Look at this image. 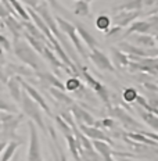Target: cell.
Returning a JSON list of instances; mask_svg holds the SVG:
<instances>
[{"mask_svg":"<svg viewBox=\"0 0 158 161\" xmlns=\"http://www.w3.org/2000/svg\"><path fill=\"white\" fill-rule=\"evenodd\" d=\"M71 108H69V111H71L74 119H75V124H83V125H95V117L92 115L85 108H80L79 104H75V103H72Z\"/></svg>","mask_w":158,"mask_h":161,"instance_id":"7c38bea8","label":"cell"},{"mask_svg":"<svg viewBox=\"0 0 158 161\" xmlns=\"http://www.w3.org/2000/svg\"><path fill=\"white\" fill-rule=\"evenodd\" d=\"M80 161H103L101 157L96 153V150H83L79 149Z\"/></svg>","mask_w":158,"mask_h":161,"instance_id":"83f0119b","label":"cell"},{"mask_svg":"<svg viewBox=\"0 0 158 161\" xmlns=\"http://www.w3.org/2000/svg\"><path fill=\"white\" fill-rule=\"evenodd\" d=\"M137 90L132 88V86H129V88H126L125 90H123V93H122V99L125 100L126 103H134V100H136V97H137Z\"/></svg>","mask_w":158,"mask_h":161,"instance_id":"4dcf8cb0","label":"cell"},{"mask_svg":"<svg viewBox=\"0 0 158 161\" xmlns=\"http://www.w3.org/2000/svg\"><path fill=\"white\" fill-rule=\"evenodd\" d=\"M6 86H7V89H8L10 96H11L17 103H19V100H21L22 89H21V85H19L18 79H17L15 76H11V78H8V80L6 82Z\"/></svg>","mask_w":158,"mask_h":161,"instance_id":"ffe728a7","label":"cell"},{"mask_svg":"<svg viewBox=\"0 0 158 161\" xmlns=\"http://www.w3.org/2000/svg\"><path fill=\"white\" fill-rule=\"evenodd\" d=\"M29 126V149H28V161H43L40 153V142L39 135L36 130V125L31 119L28 121Z\"/></svg>","mask_w":158,"mask_h":161,"instance_id":"52a82bcc","label":"cell"},{"mask_svg":"<svg viewBox=\"0 0 158 161\" xmlns=\"http://www.w3.org/2000/svg\"><path fill=\"white\" fill-rule=\"evenodd\" d=\"M74 25H75V29H76V32H78L79 38L82 39V42H85V45L90 50L95 49V47H99V42H97V39L92 35V32H90L85 25L80 24V22H76V24H74Z\"/></svg>","mask_w":158,"mask_h":161,"instance_id":"5bb4252c","label":"cell"},{"mask_svg":"<svg viewBox=\"0 0 158 161\" xmlns=\"http://www.w3.org/2000/svg\"><path fill=\"white\" fill-rule=\"evenodd\" d=\"M17 158H18V156H15V158H14V160H13V161H17ZM10 161H11V160H10Z\"/></svg>","mask_w":158,"mask_h":161,"instance_id":"7bdbcfd3","label":"cell"},{"mask_svg":"<svg viewBox=\"0 0 158 161\" xmlns=\"http://www.w3.org/2000/svg\"><path fill=\"white\" fill-rule=\"evenodd\" d=\"M111 50V56H112V65L114 68H118V69H125L128 64H129V58L123 52L117 47V46H112L110 49Z\"/></svg>","mask_w":158,"mask_h":161,"instance_id":"e0dca14e","label":"cell"},{"mask_svg":"<svg viewBox=\"0 0 158 161\" xmlns=\"http://www.w3.org/2000/svg\"><path fill=\"white\" fill-rule=\"evenodd\" d=\"M119 158H121L119 161H133V160H130L129 157H119Z\"/></svg>","mask_w":158,"mask_h":161,"instance_id":"f35d334b","label":"cell"},{"mask_svg":"<svg viewBox=\"0 0 158 161\" xmlns=\"http://www.w3.org/2000/svg\"><path fill=\"white\" fill-rule=\"evenodd\" d=\"M92 145H93V149H95L96 153L101 157L103 161H106V160H108L110 157H112V154H111L112 153V146H111L110 143L103 142V140H93Z\"/></svg>","mask_w":158,"mask_h":161,"instance_id":"ac0fdd59","label":"cell"},{"mask_svg":"<svg viewBox=\"0 0 158 161\" xmlns=\"http://www.w3.org/2000/svg\"><path fill=\"white\" fill-rule=\"evenodd\" d=\"M106 38L111 40V42H119L121 39H123V28L114 25L112 28H110L106 32Z\"/></svg>","mask_w":158,"mask_h":161,"instance_id":"d4e9b609","label":"cell"},{"mask_svg":"<svg viewBox=\"0 0 158 161\" xmlns=\"http://www.w3.org/2000/svg\"><path fill=\"white\" fill-rule=\"evenodd\" d=\"M90 8H89V3L83 2V0H76L75 7H74V14L78 17H86L89 15Z\"/></svg>","mask_w":158,"mask_h":161,"instance_id":"4316f807","label":"cell"},{"mask_svg":"<svg viewBox=\"0 0 158 161\" xmlns=\"http://www.w3.org/2000/svg\"><path fill=\"white\" fill-rule=\"evenodd\" d=\"M6 147V142L3 140V142H0V154H2V152H3V149Z\"/></svg>","mask_w":158,"mask_h":161,"instance_id":"74e56055","label":"cell"},{"mask_svg":"<svg viewBox=\"0 0 158 161\" xmlns=\"http://www.w3.org/2000/svg\"><path fill=\"white\" fill-rule=\"evenodd\" d=\"M106 161H115V160H114L112 157H110V158H108V160H106Z\"/></svg>","mask_w":158,"mask_h":161,"instance_id":"ab89813d","label":"cell"},{"mask_svg":"<svg viewBox=\"0 0 158 161\" xmlns=\"http://www.w3.org/2000/svg\"><path fill=\"white\" fill-rule=\"evenodd\" d=\"M142 8H143L142 0H125L119 6H117L118 11H140Z\"/></svg>","mask_w":158,"mask_h":161,"instance_id":"cb8c5ba5","label":"cell"},{"mask_svg":"<svg viewBox=\"0 0 158 161\" xmlns=\"http://www.w3.org/2000/svg\"><path fill=\"white\" fill-rule=\"evenodd\" d=\"M123 136H126L128 139H130L132 142L142 143V145H147L151 147H157V140H153L151 137L146 136L142 132H123Z\"/></svg>","mask_w":158,"mask_h":161,"instance_id":"d6986e66","label":"cell"},{"mask_svg":"<svg viewBox=\"0 0 158 161\" xmlns=\"http://www.w3.org/2000/svg\"><path fill=\"white\" fill-rule=\"evenodd\" d=\"M0 130H2V122H0Z\"/></svg>","mask_w":158,"mask_h":161,"instance_id":"ee69618b","label":"cell"},{"mask_svg":"<svg viewBox=\"0 0 158 161\" xmlns=\"http://www.w3.org/2000/svg\"><path fill=\"white\" fill-rule=\"evenodd\" d=\"M83 2H87V3H90V2H93V0H83Z\"/></svg>","mask_w":158,"mask_h":161,"instance_id":"b9f144b4","label":"cell"},{"mask_svg":"<svg viewBox=\"0 0 158 161\" xmlns=\"http://www.w3.org/2000/svg\"><path fill=\"white\" fill-rule=\"evenodd\" d=\"M21 2H24L28 7H31V8H35L36 6L39 4V0H21Z\"/></svg>","mask_w":158,"mask_h":161,"instance_id":"d590c367","label":"cell"},{"mask_svg":"<svg viewBox=\"0 0 158 161\" xmlns=\"http://www.w3.org/2000/svg\"><path fill=\"white\" fill-rule=\"evenodd\" d=\"M133 35V45L139 46L143 49H154L157 47V39L155 36L150 33H132ZM130 36V35H129Z\"/></svg>","mask_w":158,"mask_h":161,"instance_id":"9a60e30c","label":"cell"},{"mask_svg":"<svg viewBox=\"0 0 158 161\" xmlns=\"http://www.w3.org/2000/svg\"><path fill=\"white\" fill-rule=\"evenodd\" d=\"M96 26H97V29H100V31L107 32L111 28V18L106 14L99 15L96 18Z\"/></svg>","mask_w":158,"mask_h":161,"instance_id":"f1b7e54d","label":"cell"},{"mask_svg":"<svg viewBox=\"0 0 158 161\" xmlns=\"http://www.w3.org/2000/svg\"><path fill=\"white\" fill-rule=\"evenodd\" d=\"M39 54L42 56L43 58H45L46 61H47L49 64L53 67V69H54V71H56V74H58V75H60V71H61V69H64V71H67L68 74H72L71 69H69L68 67H65V65H64L61 61H60V60H58V57L56 56V53H54V52H52L49 46H46V45L43 46L42 50H40V53H39ZM72 75H74V74H72Z\"/></svg>","mask_w":158,"mask_h":161,"instance_id":"8fae6325","label":"cell"},{"mask_svg":"<svg viewBox=\"0 0 158 161\" xmlns=\"http://www.w3.org/2000/svg\"><path fill=\"white\" fill-rule=\"evenodd\" d=\"M22 142H19V140H14L13 139L11 142L6 143V147L3 149L2 154H0V161H10L13 158V156H14V153L17 152V149H18L19 146H21Z\"/></svg>","mask_w":158,"mask_h":161,"instance_id":"44dd1931","label":"cell"},{"mask_svg":"<svg viewBox=\"0 0 158 161\" xmlns=\"http://www.w3.org/2000/svg\"><path fill=\"white\" fill-rule=\"evenodd\" d=\"M2 89H3V83L0 82V90H2Z\"/></svg>","mask_w":158,"mask_h":161,"instance_id":"60d3db41","label":"cell"},{"mask_svg":"<svg viewBox=\"0 0 158 161\" xmlns=\"http://www.w3.org/2000/svg\"><path fill=\"white\" fill-rule=\"evenodd\" d=\"M78 129L83 133L86 137L89 139H93V140H103V142H107L112 146V139L104 132L103 129L97 128V126H93V125H83V124H76Z\"/></svg>","mask_w":158,"mask_h":161,"instance_id":"30bf717a","label":"cell"},{"mask_svg":"<svg viewBox=\"0 0 158 161\" xmlns=\"http://www.w3.org/2000/svg\"><path fill=\"white\" fill-rule=\"evenodd\" d=\"M58 156H60V161H67V157H65V154H64L61 150H60V147H58Z\"/></svg>","mask_w":158,"mask_h":161,"instance_id":"8d00e7d4","label":"cell"},{"mask_svg":"<svg viewBox=\"0 0 158 161\" xmlns=\"http://www.w3.org/2000/svg\"><path fill=\"white\" fill-rule=\"evenodd\" d=\"M143 86H144V89L150 90V92H153V93H157V92H158V86L155 85V83H151V82H144V83H143Z\"/></svg>","mask_w":158,"mask_h":161,"instance_id":"836d02e7","label":"cell"},{"mask_svg":"<svg viewBox=\"0 0 158 161\" xmlns=\"http://www.w3.org/2000/svg\"><path fill=\"white\" fill-rule=\"evenodd\" d=\"M158 0H142L143 7H155Z\"/></svg>","mask_w":158,"mask_h":161,"instance_id":"e575fe53","label":"cell"},{"mask_svg":"<svg viewBox=\"0 0 158 161\" xmlns=\"http://www.w3.org/2000/svg\"><path fill=\"white\" fill-rule=\"evenodd\" d=\"M56 124H57V126H58V129L63 132V135H67V133H72L71 126H69L68 124H67L65 121H64L60 115L56 117Z\"/></svg>","mask_w":158,"mask_h":161,"instance_id":"1f68e13d","label":"cell"},{"mask_svg":"<svg viewBox=\"0 0 158 161\" xmlns=\"http://www.w3.org/2000/svg\"><path fill=\"white\" fill-rule=\"evenodd\" d=\"M78 71H79V76H82V78L86 80L87 85L95 90V93L99 96V99L101 100L104 104H106L107 108L111 107V96H110V92H108V89H107V86L100 82V80H97L92 74L87 71V68L85 65H79Z\"/></svg>","mask_w":158,"mask_h":161,"instance_id":"277c9868","label":"cell"},{"mask_svg":"<svg viewBox=\"0 0 158 161\" xmlns=\"http://www.w3.org/2000/svg\"><path fill=\"white\" fill-rule=\"evenodd\" d=\"M19 104H21V107H22V113H24L25 115L28 117V118L31 119L43 133H45V135H47V126H46L45 118H43L42 108L39 107L38 103H35L31 97L28 96V93H26L25 90L21 93Z\"/></svg>","mask_w":158,"mask_h":161,"instance_id":"7a4b0ae2","label":"cell"},{"mask_svg":"<svg viewBox=\"0 0 158 161\" xmlns=\"http://www.w3.org/2000/svg\"><path fill=\"white\" fill-rule=\"evenodd\" d=\"M87 58L92 60V63L95 64L99 69L101 71H110V72H114V65L111 63V60L108 58V56L104 54V52H101L99 47H95L90 50V53L87 54Z\"/></svg>","mask_w":158,"mask_h":161,"instance_id":"9c48e42d","label":"cell"},{"mask_svg":"<svg viewBox=\"0 0 158 161\" xmlns=\"http://www.w3.org/2000/svg\"><path fill=\"white\" fill-rule=\"evenodd\" d=\"M2 25H3V22H2V21H0V26H2Z\"/></svg>","mask_w":158,"mask_h":161,"instance_id":"f6af8a7d","label":"cell"},{"mask_svg":"<svg viewBox=\"0 0 158 161\" xmlns=\"http://www.w3.org/2000/svg\"><path fill=\"white\" fill-rule=\"evenodd\" d=\"M158 29V18L154 14L153 17H147V19H140V21H133L129 25L128 31H123V39L128 38L132 33H150L155 36Z\"/></svg>","mask_w":158,"mask_h":161,"instance_id":"5b68a950","label":"cell"},{"mask_svg":"<svg viewBox=\"0 0 158 161\" xmlns=\"http://www.w3.org/2000/svg\"><path fill=\"white\" fill-rule=\"evenodd\" d=\"M3 21H4V25L7 26V29L13 33V36H14V38H22L24 26H22L19 18H15V17H13V15L8 14L7 17H4V18H3Z\"/></svg>","mask_w":158,"mask_h":161,"instance_id":"2e32d148","label":"cell"},{"mask_svg":"<svg viewBox=\"0 0 158 161\" xmlns=\"http://www.w3.org/2000/svg\"><path fill=\"white\" fill-rule=\"evenodd\" d=\"M64 86H65V90H69V92H76V90L82 86V82H80V79L78 78V76H71V78L64 83Z\"/></svg>","mask_w":158,"mask_h":161,"instance_id":"f546056e","label":"cell"},{"mask_svg":"<svg viewBox=\"0 0 158 161\" xmlns=\"http://www.w3.org/2000/svg\"><path fill=\"white\" fill-rule=\"evenodd\" d=\"M0 47L3 49V52H6V53H10L11 52V42H10V40L6 38L4 35H2V33H0Z\"/></svg>","mask_w":158,"mask_h":161,"instance_id":"d6a6232c","label":"cell"},{"mask_svg":"<svg viewBox=\"0 0 158 161\" xmlns=\"http://www.w3.org/2000/svg\"><path fill=\"white\" fill-rule=\"evenodd\" d=\"M11 47L14 49L15 56L26 67H29L33 71H42L43 69V61L39 58L38 53L29 46L26 40L21 38H14V42H11Z\"/></svg>","mask_w":158,"mask_h":161,"instance_id":"6da1fadb","label":"cell"},{"mask_svg":"<svg viewBox=\"0 0 158 161\" xmlns=\"http://www.w3.org/2000/svg\"><path fill=\"white\" fill-rule=\"evenodd\" d=\"M137 17H139V11H119L117 15H114V18H111V24L125 28L133 21H136Z\"/></svg>","mask_w":158,"mask_h":161,"instance_id":"4fadbf2b","label":"cell"},{"mask_svg":"<svg viewBox=\"0 0 158 161\" xmlns=\"http://www.w3.org/2000/svg\"><path fill=\"white\" fill-rule=\"evenodd\" d=\"M139 114H140V118L144 121V124H147L149 126H151L153 130L158 129V117H157V114L146 111V110L140 108V107H139Z\"/></svg>","mask_w":158,"mask_h":161,"instance_id":"603a6c76","label":"cell"},{"mask_svg":"<svg viewBox=\"0 0 158 161\" xmlns=\"http://www.w3.org/2000/svg\"><path fill=\"white\" fill-rule=\"evenodd\" d=\"M49 92H50V95H52L57 100V102L61 103V104H64V106H68L69 107L74 103V99L71 96L67 95L65 90H60L57 88H49Z\"/></svg>","mask_w":158,"mask_h":161,"instance_id":"7402d4cb","label":"cell"},{"mask_svg":"<svg viewBox=\"0 0 158 161\" xmlns=\"http://www.w3.org/2000/svg\"><path fill=\"white\" fill-rule=\"evenodd\" d=\"M10 3V6H11L13 8H14V11L17 13V15L19 17V19H24V21H29V15H28V11L22 7V4L18 2V0H7Z\"/></svg>","mask_w":158,"mask_h":161,"instance_id":"484cf974","label":"cell"},{"mask_svg":"<svg viewBox=\"0 0 158 161\" xmlns=\"http://www.w3.org/2000/svg\"><path fill=\"white\" fill-rule=\"evenodd\" d=\"M17 79H18V82H19V85H21V88L25 90L26 93H28V96L31 97V99L33 100L35 103H38L39 104V107L43 110L46 114H47L49 117H52L53 114H52V110H50V107H49V104H47V102H46V99L43 97L42 95H40V92L39 90H36L33 86H31L28 82H25L24 79L21 78V76H15Z\"/></svg>","mask_w":158,"mask_h":161,"instance_id":"ba28073f","label":"cell"},{"mask_svg":"<svg viewBox=\"0 0 158 161\" xmlns=\"http://www.w3.org/2000/svg\"><path fill=\"white\" fill-rule=\"evenodd\" d=\"M107 111H108L111 118L118 119L128 132H140V130H144L143 126L140 125V124L137 122V121L134 119L130 114H128L125 110L122 108V107H118V106L112 107V106H111V107L107 108Z\"/></svg>","mask_w":158,"mask_h":161,"instance_id":"8992f818","label":"cell"},{"mask_svg":"<svg viewBox=\"0 0 158 161\" xmlns=\"http://www.w3.org/2000/svg\"><path fill=\"white\" fill-rule=\"evenodd\" d=\"M54 19H56V24L58 25L60 31H61L68 39H71L72 46H74V49L76 50V53H79V56L82 57L83 60H89L87 58V52H86L85 46L82 45V42H80V38H79L78 32H76V29H75V25H74L72 22L61 18V17H58V15L54 17Z\"/></svg>","mask_w":158,"mask_h":161,"instance_id":"3957f363","label":"cell"}]
</instances>
